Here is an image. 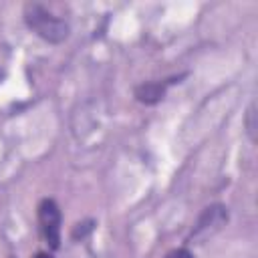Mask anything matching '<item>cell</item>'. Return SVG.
Returning a JSON list of instances; mask_svg holds the SVG:
<instances>
[{
	"mask_svg": "<svg viewBox=\"0 0 258 258\" xmlns=\"http://www.w3.org/2000/svg\"><path fill=\"white\" fill-rule=\"evenodd\" d=\"M60 222H62V216H60L56 202L48 198L42 200L38 204V228H40L44 242L52 250L60 246Z\"/></svg>",
	"mask_w": 258,
	"mask_h": 258,
	"instance_id": "obj_2",
	"label": "cell"
},
{
	"mask_svg": "<svg viewBox=\"0 0 258 258\" xmlns=\"http://www.w3.org/2000/svg\"><path fill=\"white\" fill-rule=\"evenodd\" d=\"M34 258H54V256H52V254H48V252H38Z\"/></svg>",
	"mask_w": 258,
	"mask_h": 258,
	"instance_id": "obj_5",
	"label": "cell"
},
{
	"mask_svg": "<svg viewBox=\"0 0 258 258\" xmlns=\"http://www.w3.org/2000/svg\"><path fill=\"white\" fill-rule=\"evenodd\" d=\"M24 20L30 30H34L40 38H44L48 42L56 44L69 36V24L62 18L50 14L48 8L38 2H30L24 6Z\"/></svg>",
	"mask_w": 258,
	"mask_h": 258,
	"instance_id": "obj_1",
	"label": "cell"
},
{
	"mask_svg": "<svg viewBox=\"0 0 258 258\" xmlns=\"http://www.w3.org/2000/svg\"><path fill=\"white\" fill-rule=\"evenodd\" d=\"M165 89H167V83H157V81L143 83L135 89V97H137L139 103L153 105V103H159L165 97Z\"/></svg>",
	"mask_w": 258,
	"mask_h": 258,
	"instance_id": "obj_3",
	"label": "cell"
},
{
	"mask_svg": "<svg viewBox=\"0 0 258 258\" xmlns=\"http://www.w3.org/2000/svg\"><path fill=\"white\" fill-rule=\"evenodd\" d=\"M165 258H194V254H191L189 250H185V248H175V250H171Z\"/></svg>",
	"mask_w": 258,
	"mask_h": 258,
	"instance_id": "obj_4",
	"label": "cell"
}]
</instances>
